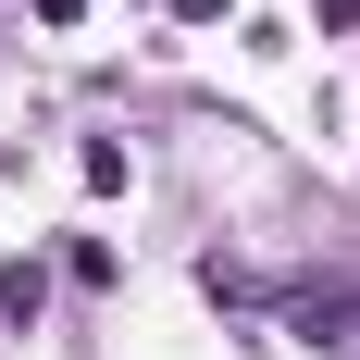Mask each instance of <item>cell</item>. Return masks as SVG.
Here are the masks:
<instances>
[{
    "label": "cell",
    "mask_w": 360,
    "mask_h": 360,
    "mask_svg": "<svg viewBox=\"0 0 360 360\" xmlns=\"http://www.w3.org/2000/svg\"><path fill=\"white\" fill-rule=\"evenodd\" d=\"M286 323L311 348H360V286H286Z\"/></svg>",
    "instance_id": "cell-1"
},
{
    "label": "cell",
    "mask_w": 360,
    "mask_h": 360,
    "mask_svg": "<svg viewBox=\"0 0 360 360\" xmlns=\"http://www.w3.org/2000/svg\"><path fill=\"white\" fill-rule=\"evenodd\" d=\"M37 311H50V274L37 261H0V323H37Z\"/></svg>",
    "instance_id": "cell-2"
},
{
    "label": "cell",
    "mask_w": 360,
    "mask_h": 360,
    "mask_svg": "<svg viewBox=\"0 0 360 360\" xmlns=\"http://www.w3.org/2000/svg\"><path fill=\"white\" fill-rule=\"evenodd\" d=\"M311 13H323V25H360V0H311Z\"/></svg>",
    "instance_id": "cell-3"
}]
</instances>
